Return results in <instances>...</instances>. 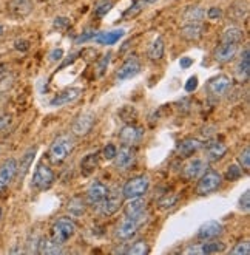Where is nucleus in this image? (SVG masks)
I'll return each instance as SVG.
<instances>
[{
	"mask_svg": "<svg viewBox=\"0 0 250 255\" xmlns=\"http://www.w3.org/2000/svg\"><path fill=\"white\" fill-rule=\"evenodd\" d=\"M73 150H75V138L71 134H61L51 142L48 158L57 166V164H62L73 153Z\"/></svg>",
	"mask_w": 250,
	"mask_h": 255,
	"instance_id": "1",
	"label": "nucleus"
},
{
	"mask_svg": "<svg viewBox=\"0 0 250 255\" xmlns=\"http://www.w3.org/2000/svg\"><path fill=\"white\" fill-rule=\"evenodd\" d=\"M149 187H150V179L147 175H139L135 178H130L122 189V197L127 200L144 197V195L147 193V190H149Z\"/></svg>",
	"mask_w": 250,
	"mask_h": 255,
	"instance_id": "2",
	"label": "nucleus"
},
{
	"mask_svg": "<svg viewBox=\"0 0 250 255\" xmlns=\"http://www.w3.org/2000/svg\"><path fill=\"white\" fill-rule=\"evenodd\" d=\"M223 184V175L215 170H207L198 181L196 186V193L199 197H205V195L216 192Z\"/></svg>",
	"mask_w": 250,
	"mask_h": 255,
	"instance_id": "3",
	"label": "nucleus"
},
{
	"mask_svg": "<svg viewBox=\"0 0 250 255\" xmlns=\"http://www.w3.org/2000/svg\"><path fill=\"white\" fill-rule=\"evenodd\" d=\"M145 220H147V215H144V214L138 218H128L127 217L124 221H121L119 226L116 228V232H114L116 238L121 240V242H127V240L133 238L136 235L138 229L145 223Z\"/></svg>",
	"mask_w": 250,
	"mask_h": 255,
	"instance_id": "4",
	"label": "nucleus"
},
{
	"mask_svg": "<svg viewBox=\"0 0 250 255\" xmlns=\"http://www.w3.org/2000/svg\"><path fill=\"white\" fill-rule=\"evenodd\" d=\"M76 234V224L71 218L61 217L57 218L51 228V237H54L57 242L65 243L68 240Z\"/></svg>",
	"mask_w": 250,
	"mask_h": 255,
	"instance_id": "5",
	"label": "nucleus"
},
{
	"mask_svg": "<svg viewBox=\"0 0 250 255\" xmlns=\"http://www.w3.org/2000/svg\"><path fill=\"white\" fill-rule=\"evenodd\" d=\"M54 183V172L47 164H39L33 175V186L37 190H48Z\"/></svg>",
	"mask_w": 250,
	"mask_h": 255,
	"instance_id": "6",
	"label": "nucleus"
},
{
	"mask_svg": "<svg viewBox=\"0 0 250 255\" xmlns=\"http://www.w3.org/2000/svg\"><path fill=\"white\" fill-rule=\"evenodd\" d=\"M207 170H209V161L207 159L193 158L184 166L182 176L185 179H188V181H193V179H199Z\"/></svg>",
	"mask_w": 250,
	"mask_h": 255,
	"instance_id": "7",
	"label": "nucleus"
},
{
	"mask_svg": "<svg viewBox=\"0 0 250 255\" xmlns=\"http://www.w3.org/2000/svg\"><path fill=\"white\" fill-rule=\"evenodd\" d=\"M223 232H224L223 223H219L218 220H210V221H205L198 229L196 238L201 240V242H207V240H215L219 235H223Z\"/></svg>",
	"mask_w": 250,
	"mask_h": 255,
	"instance_id": "8",
	"label": "nucleus"
},
{
	"mask_svg": "<svg viewBox=\"0 0 250 255\" xmlns=\"http://www.w3.org/2000/svg\"><path fill=\"white\" fill-rule=\"evenodd\" d=\"M139 71H141L139 59L136 56H131L119 67V70L116 71V79H119V81L131 79V78H135L136 74H139Z\"/></svg>",
	"mask_w": 250,
	"mask_h": 255,
	"instance_id": "9",
	"label": "nucleus"
},
{
	"mask_svg": "<svg viewBox=\"0 0 250 255\" xmlns=\"http://www.w3.org/2000/svg\"><path fill=\"white\" fill-rule=\"evenodd\" d=\"M17 173V161L14 158L6 159L0 167V193H2Z\"/></svg>",
	"mask_w": 250,
	"mask_h": 255,
	"instance_id": "10",
	"label": "nucleus"
},
{
	"mask_svg": "<svg viewBox=\"0 0 250 255\" xmlns=\"http://www.w3.org/2000/svg\"><path fill=\"white\" fill-rule=\"evenodd\" d=\"M108 192L110 190L104 183L94 181V183H91V186L88 187V190H86V203L90 206H99L102 201L107 198Z\"/></svg>",
	"mask_w": 250,
	"mask_h": 255,
	"instance_id": "11",
	"label": "nucleus"
},
{
	"mask_svg": "<svg viewBox=\"0 0 250 255\" xmlns=\"http://www.w3.org/2000/svg\"><path fill=\"white\" fill-rule=\"evenodd\" d=\"M122 193H110L107 195V198L99 204V212L104 217H111L119 211V207L122 206Z\"/></svg>",
	"mask_w": 250,
	"mask_h": 255,
	"instance_id": "12",
	"label": "nucleus"
},
{
	"mask_svg": "<svg viewBox=\"0 0 250 255\" xmlns=\"http://www.w3.org/2000/svg\"><path fill=\"white\" fill-rule=\"evenodd\" d=\"M135 158H136V153H135V150L131 148V145H125V144H124V145L116 152L114 164H116V167H117V169L127 170L128 167L133 166Z\"/></svg>",
	"mask_w": 250,
	"mask_h": 255,
	"instance_id": "13",
	"label": "nucleus"
},
{
	"mask_svg": "<svg viewBox=\"0 0 250 255\" xmlns=\"http://www.w3.org/2000/svg\"><path fill=\"white\" fill-rule=\"evenodd\" d=\"M144 136V128L138 126H125L119 131V139L125 145H133L139 142Z\"/></svg>",
	"mask_w": 250,
	"mask_h": 255,
	"instance_id": "14",
	"label": "nucleus"
},
{
	"mask_svg": "<svg viewBox=\"0 0 250 255\" xmlns=\"http://www.w3.org/2000/svg\"><path fill=\"white\" fill-rule=\"evenodd\" d=\"M93 126H94V115L82 113L81 116L76 118L75 124H73V133H75L76 136H85L86 133H90Z\"/></svg>",
	"mask_w": 250,
	"mask_h": 255,
	"instance_id": "15",
	"label": "nucleus"
},
{
	"mask_svg": "<svg viewBox=\"0 0 250 255\" xmlns=\"http://www.w3.org/2000/svg\"><path fill=\"white\" fill-rule=\"evenodd\" d=\"M79 96H81V90L79 88H65L64 92L57 93L50 101V106L51 107H64V106H68V104H71V102H75Z\"/></svg>",
	"mask_w": 250,
	"mask_h": 255,
	"instance_id": "16",
	"label": "nucleus"
},
{
	"mask_svg": "<svg viewBox=\"0 0 250 255\" xmlns=\"http://www.w3.org/2000/svg\"><path fill=\"white\" fill-rule=\"evenodd\" d=\"M39 249L37 252L42 255H57L64 252V243L57 242L54 237H47L39 240Z\"/></svg>",
	"mask_w": 250,
	"mask_h": 255,
	"instance_id": "17",
	"label": "nucleus"
},
{
	"mask_svg": "<svg viewBox=\"0 0 250 255\" xmlns=\"http://www.w3.org/2000/svg\"><path fill=\"white\" fill-rule=\"evenodd\" d=\"M230 87H232V81H230L229 76H224V74L210 79L209 84H207L209 93L213 95V96H223V95H226L229 92Z\"/></svg>",
	"mask_w": 250,
	"mask_h": 255,
	"instance_id": "18",
	"label": "nucleus"
},
{
	"mask_svg": "<svg viewBox=\"0 0 250 255\" xmlns=\"http://www.w3.org/2000/svg\"><path fill=\"white\" fill-rule=\"evenodd\" d=\"M238 53V45L237 43H219V47L215 50V61L219 64L230 62L232 59Z\"/></svg>",
	"mask_w": 250,
	"mask_h": 255,
	"instance_id": "19",
	"label": "nucleus"
},
{
	"mask_svg": "<svg viewBox=\"0 0 250 255\" xmlns=\"http://www.w3.org/2000/svg\"><path fill=\"white\" fill-rule=\"evenodd\" d=\"M145 206H147V203H145V200L142 197L128 200V203L124 207L125 217H128V218H138V217H141L142 214H145Z\"/></svg>",
	"mask_w": 250,
	"mask_h": 255,
	"instance_id": "20",
	"label": "nucleus"
},
{
	"mask_svg": "<svg viewBox=\"0 0 250 255\" xmlns=\"http://www.w3.org/2000/svg\"><path fill=\"white\" fill-rule=\"evenodd\" d=\"M33 9L31 0H11L8 3V11L14 17H25Z\"/></svg>",
	"mask_w": 250,
	"mask_h": 255,
	"instance_id": "21",
	"label": "nucleus"
},
{
	"mask_svg": "<svg viewBox=\"0 0 250 255\" xmlns=\"http://www.w3.org/2000/svg\"><path fill=\"white\" fill-rule=\"evenodd\" d=\"M201 148H202V142L199 139L188 138V139H184L178 145V155L182 156V158H190V156H193L195 153H198Z\"/></svg>",
	"mask_w": 250,
	"mask_h": 255,
	"instance_id": "22",
	"label": "nucleus"
},
{
	"mask_svg": "<svg viewBox=\"0 0 250 255\" xmlns=\"http://www.w3.org/2000/svg\"><path fill=\"white\" fill-rule=\"evenodd\" d=\"M36 153H37V147H31L29 150H26L25 155L20 158V164H17V173H16L19 179H23L25 175L28 173L29 167H31V164L36 158Z\"/></svg>",
	"mask_w": 250,
	"mask_h": 255,
	"instance_id": "23",
	"label": "nucleus"
},
{
	"mask_svg": "<svg viewBox=\"0 0 250 255\" xmlns=\"http://www.w3.org/2000/svg\"><path fill=\"white\" fill-rule=\"evenodd\" d=\"M125 34L124 29H113V31H105V33H99L94 34L93 40L99 45H114L116 42H119V39H122V36Z\"/></svg>",
	"mask_w": 250,
	"mask_h": 255,
	"instance_id": "24",
	"label": "nucleus"
},
{
	"mask_svg": "<svg viewBox=\"0 0 250 255\" xmlns=\"http://www.w3.org/2000/svg\"><path fill=\"white\" fill-rule=\"evenodd\" d=\"M99 166V155L97 153H90L86 155L82 161H81V170L85 176H90Z\"/></svg>",
	"mask_w": 250,
	"mask_h": 255,
	"instance_id": "25",
	"label": "nucleus"
},
{
	"mask_svg": "<svg viewBox=\"0 0 250 255\" xmlns=\"http://www.w3.org/2000/svg\"><path fill=\"white\" fill-rule=\"evenodd\" d=\"M204 28L201 23H185V26L181 29V36L187 40H198L202 36Z\"/></svg>",
	"mask_w": 250,
	"mask_h": 255,
	"instance_id": "26",
	"label": "nucleus"
},
{
	"mask_svg": "<svg viewBox=\"0 0 250 255\" xmlns=\"http://www.w3.org/2000/svg\"><path fill=\"white\" fill-rule=\"evenodd\" d=\"M250 74V57H249V48L244 50V54H241V61L237 67V76L240 81H247Z\"/></svg>",
	"mask_w": 250,
	"mask_h": 255,
	"instance_id": "27",
	"label": "nucleus"
},
{
	"mask_svg": "<svg viewBox=\"0 0 250 255\" xmlns=\"http://www.w3.org/2000/svg\"><path fill=\"white\" fill-rule=\"evenodd\" d=\"M244 39V33H243V29L237 28V26H230L227 28L226 31L223 33L221 36V42L223 43H240L241 40Z\"/></svg>",
	"mask_w": 250,
	"mask_h": 255,
	"instance_id": "28",
	"label": "nucleus"
},
{
	"mask_svg": "<svg viewBox=\"0 0 250 255\" xmlns=\"http://www.w3.org/2000/svg\"><path fill=\"white\" fill-rule=\"evenodd\" d=\"M207 161H218L227 153V147L223 142H213L207 145Z\"/></svg>",
	"mask_w": 250,
	"mask_h": 255,
	"instance_id": "29",
	"label": "nucleus"
},
{
	"mask_svg": "<svg viewBox=\"0 0 250 255\" xmlns=\"http://www.w3.org/2000/svg\"><path fill=\"white\" fill-rule=\"evenodd\" d=\"M201 249V254H221L227 249L226 243L223 242H218V240H207V242H204V245L199 246Z\"/></svg>",
	"mask_w": 250,
	"mask_h": 255,
	"instance_id": "30",
	"label": "nucleus"
},
{
	"mask_svg": "<svg viewBox=\"0 0 250 255\" xmlns=\"http://www.w3.org/2000/svg\"><path fill=\"white\" fill-rule=\"evenodd\" d=\"M164 50H166V45H164V40L163 37H156L152 43V47L149 50V57L152 59V61H161L164 56Z\"/></svg>",
	"mask_w": 250,
	"mask_h": 255,
	"instance_id": "31",
	"label": "nucleus"
},
{
	"mask_svg": "<svg viewBox=\"0 0 250 255\" xmlns=\"http://www.w3.org/2000/svg\"><path fill=\"white\" fill-rule=\"evenodd\" d=\"M67 211L73 215V217H82L85 214V201L79 197L71 198L67 204Z\"/></svg>",
	"mask_w": 250,
	"mask_h": 255,
	"instance_id": "32",
	"label": "nucleus"
},
{
	"mask_svg": "<svg viewBox=\"0 0 250 255\" xmlns=\"http://www.w3.org/2000/svg\"><path fill=\"white\" fill-rule=\"evenodd\" d=\"M204 16H205V12L202 8H190L184 14V20L185 23H201Z\"/></svg>",
	"mask_w": 250,
	"mask_h": 255,
	"instance_id": "33",
	"label": "nucleus"
},
{
	"mask_svg": "<svg viewBox=\"0 0 250 255\" xmlns=\"http://www.w3.org/2000/svg\"><path fill=\"white\" fill-rule=\"evenodd\" d=\"M149 252H150V248L144 240H139V242L133 243L128 248V251H125V254H128V255H147Z\"/></svg>",
	"mask_w": 250,
	"mask_h": 255,
	"instance_id": "34",
	"label": "nucleus"
},
{
	"mask_svg": "<svg viewBox=\"0 0 250 255\" xmlns=\"http://www.w3.org/2000/svg\"><path fill=\"white\" fill-rule=\"evenodd\" d=\"M224 176H226V179H229V181H237V179H240L243 176L241 166H238V164H230Z\"/></svg>",
	"mask_w": 250,
	"mask_h": 255,
	"instance_id": "35",
	"label": "nucleus"
},
{
	"mask_svg": "<svg viewBox=\"0 0 250 255\" xmlns=\"http://www.w3.org/2000/svg\"><path fill=\"white\" fill-rule=\"evenodd\" d=\"M238 162L241 164V169L249 170V167H250V147H244V150L238 155Z\"/></svg>",
	"mask_w": 250,
	"mask_h": 255,
	"instance_id": "36",
	"label": "nucleus"
},
{
	"mask_svg": "<svg viewBox=\"0 0 250 255\" xmlns=\"http://www.w3.org/2000/svg\"><path fill=\"white\" fill-rule=\"evenodd\" d=\"M176 203H178V197H176L174 193L166 195V197L159 201V207H161V209H170V207H173Z\"/></svg>",
	"mask_w": 250,
	"mask_h": 255,
	"instance_id": "37",
	"label": "nucleus"
},
{
	"mask_svg": "<svg viewBox=\"0 0 250 255\" xmlns=\"http://www.w3.org/2000/svg\"><path fill=\"white\" fill-rule=\"evenodd\" d=\"M111 8H113V2H110V0H108V2H107V0H104V2L97 5V8H96L94 12H96L97 17H102V16H105V14H108V11Z\"/></svg>",
	"mask_w": 250,
	"mask_h": 255,
	"instance_id": "38",
	"label": "nucleus"
},
{
	"mask_svg": "<svg viewBox=\"0 0 250 255\" xmlns=\"http://www.w3.org/2000/svg\"><path fill=\"white\" fill-rule=\"evenodd\" d=\"M233 255H249L250 254V245L249 242H240L232 251Z\"/></svg>",
	"mask_w": 250,
	"mask_h": 255,
	"instance_id": "39",
	"label": "nucleus"
},
{
	"mask_svg": "<svg viewBox=\"0 0 250 255\" xmlns=\"http://www.w3.org/2000/svg\"><path fill=\"white\" fill-rule=\"evenodd\" d=\"M240 209L244 212H249L250 211V193L249 190H246L243 195H241V198H240Z\"/></svg>",
	"mask_w": 250,
	"mask_h": 255,
	"instance_id": "40",
	"label": "nucleus"
},
{
	"mask_svg": "<svg viewBox=\"0 0 250 255\" xmlns=\"http://www.w3.org/2000/svg\"><path fill=\"white\" fill-rule=\"evenodd\" d=\"M116 152H117V148H116L114 144H107V145L104 147V158L108 159V161H111V159H114Z\"/></svg>",
	"mask_w": 250,
	"mask_h": 255,
	"instance_id": "41",
	"label": "nucleus"
},
{
	"mask_svg": "<svg viewBox=\"0 0 250 255\" xmlns=\"http://www.w3.org/2000/svg\"><path fill=\"white\" fill-rule=\"evenodd\" d=\"M110 57H111V54L108 53L107 56H104V57L100 59L99 67H97V76H102V74L105 73V70H107V67H108V62H110Z\"/></svg>",
	"mask_w": 250,
	"mask_h": 255,
	"instance_id": "42",
	"label": "nucleus"
},
{
	"mask_svg": "<svg viewBox=\"0 0 250 255\" xmlns=\"http://www.w3.org/2000/svg\"><path fill=\"white\" fill-rule=\"evenodd\" d=\"M207 17L210 19V20H218V19H221L223 17V11H221V8H210L209 11H207Z\"/></svg>",
	"mask_w": 250,
	"mask_h": 255,
	"instance_id": "43",
	"label": "nucleus"
},
{
	"mask_svg": "<svg viewBox=\"0 0 250 255\" xmlns=\"http://www.w3.org/2000/svg\"><path fill=\"white\" fill-rule=\"evenodd\" d=\"M196 88H198V78L196 76H192V78L187 81V84H185V92L187 93H193Z\"/></svg>",
	"mask_w": 250,
	"mask_h": 255,
	"instance_id": "44",
	"label": "nucleus"
},
{
	"mask_svg": "<svg viewBox=\"0 0 250 255\" xmlns=\"http://www.w3.org/2000/svg\"><path fill=\"white\" fill-rule=\"evenodd\" d=\"M68 26H70V19H67V17H57L54 20V28H57V29H65Z\"/></svg>",
	"mask_w": 250,
	"mask_h": 255,
	"instance_id": "45",
	"label": "nucleus"
},
{
	"mask_svg": "<svg viewBox=\"0 0 250 255\" xmlns=\"http://www.w3.org/2000/svg\"><path fill=\"white\" fill-rule=\"evenodd\" d=\"M139 8H141V2H136L133 6H130V8H128V11H125V12H124V17H130V16L133 17L135 14H138V12L141 11Z\"/></svg>",
	"mask_w": 250,
	"mask_h": 255,
	"instance_id": "46",
	"label": "nucleus"
},
{
	"mask_svg": "<svg viewBox=\"0 0 250 255\" xmlns=\"http://www.w3.org/2000/svg\"><path fill=\"white\" fill-rule=\"evenodd\" d=\"M62 56H64V50H62V48H56V50H53V51L50 53V61L57 62V61H61Z\"/></svg>",
	"mask_w": 250,
	"mask_h": 255,
	"instance_id": "47",
	"label": "nucleus"
},
{
	"mask_svg": "<svg viewBox=\"0 0 250 255\" xmlns=\"http://www.w3.org/2000/svg\"><path fill=\"white\" fill-rule=\"evenodd\" d=\"M192 64H193V59H190V57H182L181 61H179V65L184 70H187L188 67H192Z\"/></svg>",
	"mask_w": 250,
	"mask_h": 255,
	"instance_id": "48",
	"label": "nucleus"
},
{
	"mask_svg": "<svg viewBox=\"0 0 250 255\" xmlns=\"http://www.w3.org/2000/svg\"><path fill=\"white\" fill-rule=\"evenodd\" d=\"M28 47H29V43H28L26 40H17V42H16V48H17V50L26 51Z\"/></svg>",
	"mask_w": 250,
	"mask_h": 255,
	"instance_id": "49",
	"label": "nucleus"
},
{
	"mask_svg": "<svg viewBox=\"0 0 250 255\" xmlns=\"http://www.w3.org/2000/svg\"><path fill=\"white\" fill-rule=\"evenodd\" d=\"M144 2H147V3H153V2H158V0H144Z\"/></svg>",
	"mask_w": 250,
	"mask_h": 255,
	"instance_id": "50",
	"label": "nucleus"
},
{
	"mask_svg": "<svg viewBox=\"0 0 250 255\" xmlns=\"http://www.w3.org/2000/svg\"><path fill=\"white\" fill-rule=\"evenodd\" d=\"M2 34H3V26L0 25V37H2Z\"/></svg>",
	"mask_w": 250,
	"mask_h": 255,
	"instance_id": "51",
	"label": "nucleus"
},
{
	"mask_svg": "<svg viewBox=\"0 0 250 255\" xmlns=\"http://www.w3.org/2000/svg\"><path fill=\"white\" fill-rule=\"evenodd\" d=\"M0 218H2V209H0Z\"/></svg>",
	"mask_w": 250,
	"mask_h": 255,
	"instance_id": "52",
	"label": "nucleus"
}]
</instances>
